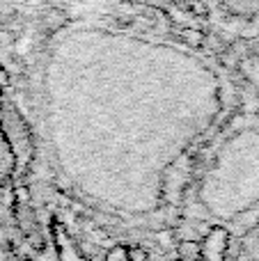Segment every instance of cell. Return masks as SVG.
<instances>
[{
  "mask_svg": "<svg viewBox=\"0 0 259 261\" xmlns=\"http://www.w3.org/2000/svg\"><path fill=\"white\" fill-rule=\"evenodd\" d=\"M0 128H3L5 140H7L9 149L14 153L16 170L25 172L32 156H35V142H32V133L23 115L18 113V108L9 101L5 92H0Z\"/></svg>",
  "mask_w": 259,
  "mask_h": 261,
  "instance_id": "6da1fadb",
  "label": "cell"
},
{
  "mask_svg": "<svg viewBox=\"0 0 259 261\" xmlns=\"http://www.w3.org/2000/svg\"><path fill=\"white\" fill-rule=\"evenodd\" d=\"M14 218H16V225L21 229L23 236L30 239V243L35 248L41 250L44 241H41V231H39V222H37L35 216V208H32L30 199H28L25 188H18L16 190V202H14Z\"/></svg>",
  "mask_w": 259,
  "mask_h": 261,
  "instance_id": "7a4b0ae2",
  "label": "cell"
},
{
  "mask_svg": "<svg viewBox=\"0 0 259 261\" xmlns=\"http://www.w3.org/2000/svg\"><path fill=\"white\" fill-rule=\"evenodd\" d=\"M229 252V231L211 227L200 239V261H225Z\"/></svg>",
  "mask_w": 259,
  "mask_h": 261,
  "instance_id": "3957f363",
  "label": "cell"
},
{
  "mask_svg": "<svg viewBox=\"0 0 259 261\" xmlns=\"http://www.w3.org/2000/svg\"><path fill=\"white\" fill-rule=\"evenodd\" d=\"M53 239H55V250H58V261H90L58 220L53 225Z\"/></svg>",
  "mask_w": 259,
  "mask_h": 261,
  "instance_id": "277c9868",
  "label": "cell"
},
{
  "mask_svg": "<svg viewBox=\"0 0 259 261\" xmlns=\"http://www.w3.org/2000/svg\"><path fill=\"white\" fill-rule=\"evenodd\" d=\"M177 257L179 261H200V241H179Z\"/></svg>",
  "mask_w": 259,
  "mask_h": 261,
  "instance_id": "5b68a950",
  "label": "cell"
},
{
  "mask_svg": "<svg viewBox=\"0 0 259 261\" xmlns=\"http://www.w3.org/2000/svg\"><path fill=\"white\" fill-rule=\"evenodd\" d=\"M106 261H131L128 248L126 245H113V248L106 252Z\"/></svg>",
  "mask_w": 259,
  "mask_h": 261,
  "instance_id": "8992f818",
  "label": "cell"
},
{
  "mask_svg": "<svg viewBox=\"0 0 259 261\" xmlns=\"http://www.w3.org/2000/svg\"><path fill=\"white\" fill-rule=\"evenodd\" d=\"M128 257H131V261H149V254L142 248H131L128 250Z\"/></svg>",
  "mask_w": 259,
  "mask_h": 261,
  "instance_id": "52a82bcc",
  "label": "cell"
}]
</instances>
